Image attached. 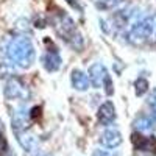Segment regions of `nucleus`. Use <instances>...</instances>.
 I'll use <instances>...</instances> for the list:
<instances>
[{
    "mask_svg": "<svg viewBox=\"0 0 156 156\" xmlns=\"http://www.w3.org/2000/svg\"><path fill=\"white\" fill-rule=\"evenodd\" d=\"M148 103L153 106V108H156V89L153 90V94L150 95V100H148Z\"/></svg>",
    "mask_w": 156,
    "mask_h": 156,
    "instance_id": "nucleus-15",
    "label": "nucleus"
},
{
    "mask_svg": "<svg viewBox=\"0 0 156 156\" xmlns=\"http://www.w3.org/2000/svg\"><path fill=\"white\" fill-rule=\"evenodd\" d=\"M61 62H62V59H61L59 53H58L55 48L53 50H48L47 53L42 56V66L48 72H56L61 67Z\"/></svg>",
    "mask_w": 156,
    "mask_h": 156,
    "instance_id": "nucleus-8",
    "label": "nucleus"
},
{
    "mask_svg": "<svg viewBox=\"0 0 156 156\" xmlns=\"http://www.w3.org/2000/svg\"><path fill=\"white\" fill-rule=\"evenodd\" d=\"M133 144L139 151H154L156 153V139L153 137H144L140 136V133L133 134Z\"/></svg>",
    "mask_w": 156,
    "mask_h": 156,
    "instance_id": "nucleus-7",
    "label": "nucleus"
},
{
    "mask_svg": "<svg viewBox=\"0 0 156 156\" xmlns=\"http://www.w3.org/2000/svg\"><path fill=\"white\" fill-rule=\"evenodd\" d=\"M87 76H89L90 84H92L95 89L105 87L106 83L111 80L109 73H108V69L103 66L101 62H94L92 66L89 67V70H87Z\"/></svg>",
    "mask_w": 156,
    "mask_h": 156,
    "instance_id": "nucleus-3",
    "label": "nucleus"
},
{
    "mask_svg": "<svg viewBox=\"0 0 156 156\" xmlns=\"http://www.w3.org/2000/svg\"><path fill=\"white\" fill-rule=\"evenodd\" d=\"M153 126V119L148 115H139L134 120V128L139 133H148Z\"/></svg>",
    "mask_w": 156,
    "mask_h": 156,
    "instance_id": "nucleus-11",
    "label": "nucleus"
},
{
    "mask_svg": "<svg viewBox=\"0 0 156 156\" xmlns=\"http://www.w3.org/2000/svg\"><path fill=\"white\" fill-rule=\"evenodd\" d=\"M151 119H153V123H156V108H153V114H151Z\"/></svg>",
    "mask_w": 156,
    "mask_h": 156,
    "instance_id": "nucleus-16",
    "label": "nucleus"
},
{
    "mask_svg": "<svg viewBox=\"0 0 156 156\" xmlns=\"http://www.w3.org/2000/svg\"><path fill=\"white\" fill-rule=\"evenodd\" d=\"M16 136H17L19 144L22 145V148H23L25 151H27V153L34 154V153H37V151H39L37 139H36L33 134H30V133H27V131H22V133H16Z\"/></svg>",
    "mask_w": 156,
    "mask_h": 156,
    "instance_id": "nucleus-6",
    "label": "nucleus"
},
{
    "mask_svg": "<svg viewBox=\"0 0 156 156\" xmlns=\"http://www.w3.org/2000/svg\"><path fill=\"white\" fill-rule=\"evenodd\" d=\"M153 36H156V16H147L133 22L128 31V39L133 44H142Z\"/></svg>",
    "mask_w": 156,
    "mask_h": 156,
    "instance_id": "nucleus-2",
    "label": "nucleus"
},
{
    "mask_svg": "<svg viewBox=\"0 0 156 156\" xmlns=\"http://www.w3.org/2000/svg\"><path fill=\"white\" fill-rule=\"evenodd\" d=\"M134 87H136V95L137 97H142L148 90V81L145 80L144 76H140V78H137V80H136Z\"/></svg>",
    "mask_w": 156,
    "mask_h": 156,
    "instance_id": "nucleus-12",
    "label": "nucleus"
},
{
    "mask_svg": "<svg viewBox=\"0 0 156 156\" xmlns=\"http://www.w3.org/2000/svg\"><path fill=\"white\" fill-rule=\"evenodd\" d=\"M122 2V0H100V2L97 3V6L100 9H112L114 6H117Z\"/></svg>",
    "mask_w": 156,
    "mask_h": 156,
    "instance_id": "nucleus-13",
    "label": "nucleus"
},
{
    "mask_svg": "<svg viewBox=\"0 0 156 156\" xmlns=\"http://www.w3.org/2000/svg\"><path fill=\"white\" fill-rule=\"evenodd\" d=\"M97 117H98V122L105 126H109L114 119H115V108L112 105V101H105L103 105L98 108V112H97Z\"/></svg>",
    "mask_w": 156,
    "mask_h": 156,
    "instance_id": "nucleus-5",
    "label": "nucleus"
},
{
    "mask_svg": "<svg viewBox=\"0 0 156 156\" xmlns=\"http://www.w3.org/2000/svg\"><path fill=\"white\" fill-rule=\"evenodd\" d=\"M31 156H48V154H45V153H42V151H37V153H34V154H31Z\"/></svg>",
    "mask_w": 156,
    "mask_h": 156,
    "instance_id": "nucleus-17",
    "label": "nucleus"
},
{
    "mask_svg": "<svg viewBox=\"0 0 156 156\" xmlns=\"http://www.w3.org/2000/svg\"><path fill=\"white\" fill-rule=\"evenodd\" d=\"M92 156H117V154L112 153L111 150H101V148H97V150H94Z\"/></svg>",
    "mask_w": 156,
    "mask_h": 156,
    "instance_id": "nucleus-14",
    "label": "nucleus"
},
{
    "mask_svg": "<svg viewBox=\"0 0 156 156\" xmlns=\"http://www.w3.org/2000/svg\"><path fill=\"white\" fill-rule=\"evenodd\" d=\"M25 94V89L23 86L14 80V78H11V80L6 83V87H5V95L8 98H17V97H22Z\"/></svg>",
    "mask_w": 156,
    "mask_h": 156,
    "instance_id": "nucleus-10",
    "label": "nucleus"
},
{
    "mask_svg": "<svg viewBox=\"0 0 156 156\" xmlns=\"http://www.w3.org/2000/svg\"><path fill=\"white\" fill-rule=\"evenodd\" d=\"M6 55L12 62L17 64V66L30 67L33 64V61H34V58H36V51H34L33 42L28 37L19 36V37H14L8 44Z\"/></svg>",
    "mask_w": 156,
    "mask_h": 156,
    "instance_id": "nucleus-1",
    "label": "nucleus"
},
{
    "mask_svg": "<svg viewBox=\"0 0 156 156\" xmlns=\"http://www.w3.org/2000/svg\"><path fill=\"white\" fill-rule=\"evenodd\" d=\"M89 84H90L89 76H87L83 70L75 69V70L72 72V86H73V89L80 90V92H84V90H87Z\"/></svg>",
    "mask_w": 156,
    "mask_h": 156,
    "instance_id": "nucleus-9",
    "label": "nucleus"
},
{
    "mask_svg": "<svg viewBox=\"0 0 156 156\" xmlns=\"http://www.w3.org/2000/svg\"><path fill=\"white\" fill-rule=\"evenodd\" d=\"M123 142V137L119 129L115 128H108L100 134V144L105 148H117Z\"/></svg>",
    "mask_w": 156,
    "mask_h": 156,
    "instance_id": "nucleus-4",
    "label": "nucleus"
}]
</instances>
